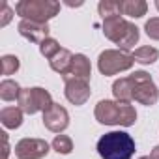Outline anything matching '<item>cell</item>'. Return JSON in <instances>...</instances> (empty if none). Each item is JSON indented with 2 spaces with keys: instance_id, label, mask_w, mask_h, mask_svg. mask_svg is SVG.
<instances>
[{
  "instance_id": "6da1fadb",
  "label": "cell",
  "mask_w": 159,
  "mask_h": 159,
  "mask_svg": "<svg viewBox=\"0 0 159 159\" xmlns=\"http://www.w3.org/2000/svg\"><path fill=\"white\" fill-rule=\"evenodd\" d=\"M94 116L103 125L131 127L137 122V111L131 103H120V101H112V99H101L96 105Z\"/></svg>"
},
{
  "instance_id": "7a4b0ae2",
  "label": "cell",
  "mask_w": 159,
  "mask_h": 159,
  "mask_svg": "<svg viewBox=\"0 0 159 159\" xmlns=\"http://www.w3.org/2000/svg\"><path fill=\"white\" fill-rule=\"evenodd\" d=\"M98 153L101 159H131L135 155V140L125 131L105 133L98 140Z\"/></svg>"
},
{
  "instance_id": "3957f363",
  "label": "cell",
  "mask_w": 159,
  "mask_h": 159,
  "mask_svg": "<svg viewBox=\"0 0 159 159\" xmlns=\"http://www.w3.org/2000/svg\"><path fill=\"white\" fill-rule=\"evenodd\" d=\"M103 34L107 39L116 43L122 51H129L140 38L139 28L133 23H129L127 19H124L122 15L103 19Z\"/></svg>"
},
{
  "instance_id": "277c9868",
  "label": "cell",
  "mask_w": 159,
  "mask_h": 159,
  "mask_svg": "<svg viewBox=\"0 0 159 159\" xmlns=\"http://www.w3.org/2000/svg\"><path fill=\"white\" fill-rule=\"evenodd\" d=\"M60 11V2L54 0H19L15 4V13L25 21L47 23Z\"/></svg>"
},
{
  "instance_id": "5b68a950",
  "label": "cell",
  "mask_w": 159,
  "mask_h": 159,
  "mask_svg": "<svg viewBox=\"0 0 159 159\" xmlns=\"http://www.w3.org/2000/svg\"><path fill=\"white\" fill-rule=\"evenodd\" d=\"M133 64H135L133 52L122 51V49H107L98 56V69L105 77L127 71L133 67Z\"/></svg>"
},
{
  "instance_id": "8992f818",
  "label": "cell",
  "mask_w": 159,
  "mask_h": 159,
  "mask_svg": "<svg viewBox=\"0 0 159 159\" xmlns=\"http://www.w3.org/2000/svg\"><path fill=\"white\" fill-rule=\"evenodd\" d=\"M19 109L25 114H36V112H45L54 101L49 94V90L41 86H32V88H23L21 96L17 99Z\"/></svg>"
},
{
  "instance_id": "52a82bcc",
  "label": "cell",
  "mask_w": 159,
  "mask_h": 159,
  "mask_svg": "<svg viewBox=\"0 0 159 159\" xmlns=\"http://www.w3.org/2000/svg\"><path fill=\"white\" fill-rule=\"evenodd\" d=\"M133 81V101L144 105V107H152L157 103L159 99V90L153 83V79L150 77V73L146 71H135L129 75Z\"/></svg>"
},
{
  "instance_id": "ba28073f",
  "label": "cell",
  "mask_w": 159,
  "mask_h": 159,
  "mask_svg": "<svg viewBox=\"0 0 159 159\" xmlns=\"http://www.w3.org/2000/svg\"><path fill=\"white\" fill-rule=\"evenodd\" d=\"M62 79H64V96H66V99L69 103H73L75 107H81V105H84L90 99L92 90H90V83L88 81L71 77V75H66Z\"/></svg>"
},
{
  "instance_id": "9c48e42d",
  "label": "cell",
  "mask_w": 159,
  "mask_h": 159,
  "mask_svg": "<svg viewBox=\"0 0 159 159\" xmlns=\"http://www.w3.org/2000/svg\"><path fill=\"white\" fill-rule=\"evenodd\" d=\"M51 146L43 139H21L15 144V157L17 159H43L47 157Z\"/></svg>"
},
{
  "instance_id": "30bf717a",
  "label": "cell",
  "mask_w": 159,
  "mask_h": 159,
  "mask_svg": "<svg viewBox=\"0 0 159 159\" xmlns=\"http://www.w3.org/2000/svg\"><path fill=\"white\" fill-rule=\"evenodd\" d=\"M43 125H45L49 131L60 135V133L66 131L67 125H69V112H67L66 107H62L60 103H52V105L43 112Z\"/></svg>"
},
{
  "instance_id": "8fae6325",
  "label": "cell",
  "mask_w": 159,
  "mask_h": 159,
  "mask_svg": "<svg viewBox=\"0 0 159 159\" xmlns=\"http://www.w3.org/2000/svg\"><path fill=\"white\" fill-rule=\"evenodd\" d=\"M17 30L25 39H28L30 43H38V45L45 41L51 32L47 23H34V21H25V19H21V23L17 25Z\"/></svg>"
},
{
  "instance_id": "7c38bea8",
  "label": "cell",
  "mask_w": 159,
  "mask_h": 159,
  "mask_svg": "<svg viewBox=\"0 0 159 159\" xmlns=\"http://www.w3.org/2000/svg\"><path fill=\"white\" fill-rule=\"evenodd\" d=\"M112 94L114 99L120 103H131L133 101V81L131 77H122L112 83Z\"/></svg>"
},
{
  "instance_id": "4fadbf2b",
  "label": "cell",
  "mask_w": 159,
  "mask_h": 159,
  "mask_svg": "<svg viewBox=\"0 0 159 159\" xmlns=\"http://www.w3.org/2000/svg\"><path fill=\"white\" fill-rule=\"evenodd\" d=\"M49 64H51V69H52V71H56V73H60L62 77H66V75L69 73V69H71L73 54H71L67 49H60V52L54 54V56L49 60Z\"/></svg>"
},
{
  "instance_id": "5bb4252c",
  "label": "cell",
  "mask_w": 159,
  "mask_h": 159,
  "mask_svg": "<svg viewBox=\"0 0 159 159\" xmlns=\"http://www.w3.org/2000/svg\"><path fill=\"white\" fill-rule=\"evenodd\" d=\"M67 75L88 81L90 75H92V66H90V60H88L84 54H73V64H71V69H69V73H67Z\"/></svg>"
},
{
  "instance_id": "9a60e30c",
  "label": "cell",
  "mask_w": 159,
  "mask_h": 159,
  "mask_svg": "<svg viewBox=\"0 0 159 159\" xmlns=\"http://www.w3.org/2000/svg\"><path fill=\"white\" fill-rule=\"evenodd\" d=\"M23 111L19 107H6L0 111V122L8 129H17L23 125Z\"/></svg>"
},
{
  "instance_id": "2e32d148",
  "label": "cell",
  "mask_w": 159,
  "mask_h": 159,
  "mask_svg": "<svg viewBox=\"0 0 159 159\" xmlns=\"http://www.w3.org/2000/svg\"><path fill=\"white\" fill-rule=\"evenodd\" d=\"M148 11V4L144 0H122V13L133 19L144 17Z\"/></svg>"
},
{
  "instance_id": "e0dca14e",
  "label": "cell",
  "mask_w": 159,
  "mask_h": 159,
  "mask_svg": "<svg viewBox=\"0 0 159 159\" xmlns=\"http://www.w3.org/2000/svg\"><path fill=\"white\" fill-rule=\"evenodd\" d=\"M133 58H135V62H139L142 66H150V64H155L159 60V51L155 47L144 45V47H139L133 52Z\"/></svg>"
},
{
  "instance_id": "ac0fdd59",
  "label": "cell",
  "mask_w": 159,
  "mask_h": 159,
  "mask_svg": "<svg viewBox=\"0 0 159 159\" xmlns=\"http://www.w3.org/2000/svg\"><path fill=\"white\" fill-rule=\"evenodd\" d=\"M98 11L101 15V19H111V17H120L122 13V2L116 0H101L98 4Z\"/></svg>"
},
{
  "instance_id": "d6986e66",
  "label": "cell",
  "mask_w": 159,
  "mask_h": 159,
  "mask_svg": "<svg viewBox=\"0 0 159 159\" xmlns=\"http://www.w3.org/2000/svg\"><path fill=\"white\" fill-rule=\"evenodd\" d=\"M21 90L23 88L15 81H11V79H4V81L0 83V98H2L4 101H15V99H19Z\"/></svg>"
},
{
  "instance_id": "ffe728a7",
  "label": "cell",
  "mask_w": 159,
  "mask_h": 159,
  "mask_svg": "<svg viewBox=\"0 0 159 159\" xmlns=\"http://www.w3.org/2000/svg\"><path fill=\"white\" fill-rule=\"evenodd\" d=\"M52 150L60 155H69L73 152V140L67 137V135H56L54 140H52Z\"/></svg>"
},
{
  "instance_id": "44dd1931",
  "label": "cell",
  "mask_w": 159,
  "mask_h": 159,
  "mask_svg": "<svg viewBox=\"0 0 159 159\" xmlns=\"http://www.w3.org/2000/svg\"><path fill=\"white\" fill-rule=\"evenodd\" d=\"M0 64H2V75H13L21 67V62L15 54H4L0 58Z\"/></svg>"
},
{
  "instance_id": "7402d4cb",
  "label": "cell",
  "mask_w": 159,
  "mask_h": 159,
  "mask_svg": "<svg viewBox=\"0 0 159 159\" xmlns=\"http://www.w3.org/2000/svg\"><path fill=\"white\" fill-rule=\"evenodd\" d=\"M60 49H62V47L58 45V41H56L54 38H47L45 41H41V43H39V52H41L47 60H51L54 54H58V52H60Z\"/></svg>"
},
{
  "instance_id": "603a6c76",
  "label": "cell",
  "mask_w": 159,
  "mask_h": 159,
  "mask_svg": "<svg viewBox=\"0 0 159 159\" xmlns=\"http://www.w3.org/2000/svg\"><path fill=\"white\" fill-rule=\"evenodd\" d=\"M144 32H146V36H148L150 39L159 41V17H152V19H148L146 25H144Z\"/></svg>"
},
{
  "instance_id": "cb8c5ba5",
  "label": "cell",
  "mask_w": 159,
  "mask_h": 159,
  "mask_svg": "<svg viewBox=\"0 0 159 159\" xmlns=\"http://www.w3.org/2000/svg\"><path fill=\"white\" fill-rule=\"evenodd\" d=\"M13 13H15V11L8 6V2H4V4H2V17H0V26L4 28V26L13 19Z\"/></svg>"
},
{
  "instance_id": "d4e9b609",
  "label": "cell",
  "mask_w": 159,
  "mask_h": 159,
  "mask_svg": "<svg viewBox=\"0 0 159 159\" xmlns=\"http://www.w3.org/2000/svg\"><path fill=\"white\" fill-rule=\"evenodd\" d=\"M150 159H159V144L153 146V150H152V153H150Z\"/></svg>"
},
{
  "instance_id": "484cf974",
  "label": "cell",
  "mask_w": 159,
  "mask_h": 159,
  "mask_svg": "<svg viewBox=\"0 0 159 159\" xmlns=\"http://www.w3.org/2000/svg\"><path fill=\"white\" fill-rule=\"evenodd\" d=\"M66 4H67L69 8H81V6H83L84 2H66Z\"/></svg>"
},
{
  "instance_id": "4316f807",
  "label": "cell",
  "mask_w": 159,
  "mask_h": 159,
  "mask_svg": "<svg viewBox=\"0 0 159 159\" xmlns=\"http://www.w3.org/2000/svg\"><path fill=\"white\" fill-rule=\"evenodd\" d=\"M155 8H157V11H159V0H155Z\"/></svg>"
},
{
  "instance_id": "83f0119b",
  "label": "cell",
  "mask_w": 159,
  "mask_h": 159,
  "mask_svg": "<svg viewBox=\"0 0 159 159\" xmlns=\"http://www.w3.org/2000/svg\"><path fill=\"white\" fill-rule=\"evenodd\" d=\"M139 159H150V155H144V157H139Z\"/></svg>"
}]
</instances>
